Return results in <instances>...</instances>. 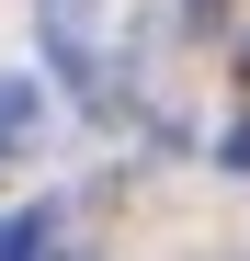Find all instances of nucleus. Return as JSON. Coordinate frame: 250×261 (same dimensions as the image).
<instances>
[{
  "label": "nucleus",
  "mask_w": 250,
  "mask_h": 261,
  "mask_svg": "<svg viewBox=\"0 0 250 261\" xmlns=\"http://www.w3.org/2000/svg\"><path fill=\"white\" fill-rule=\"evenodd\" d=\"M34 34H46V68L68 91L103 102V0H34Z\"/></svg>",
  "instance_id": "f257e3e1"
},
{
  "label": "nucleus",
  "mask_w": 250,
  "mask_h": 261,
  "mask_svg": "<svg viewBox=\"0 0 250 261\" xmlns=\"http://www.w3.org/2000/svg\"><path fill=\"white\" fill-rule=\"evenodd\" d=\"M34 125H46V91L34 80H0V148H23Z\"/></svg>",
  "instance_id": "7ed1b4c3"
},
{
  "label": "nucleus",
  "mask_w": 250,
  "mask_h": 261,
  "mask_svg": "<svg viewBox=\"0 0 250 261\" xmlns=\"http://www.w3.org/2000/svg\"><path fill=\"white\" fill-rule=\"evenodd\" d=\"M0 261H68L57 250V204H23L12 227H0Z\"/></svg>",
  "instance_id": "f03ea898"
},
{
  "label": "nucleus",
  "mask_w": 250,
  "mask_h": 261,
  "mask_svg": "<svg viewBox=\"0 0 250 261\" xmlns=\"http://www.w3.org/2000/svg\"><path fill=\"white\" fill-rule=\"evenodd\" d=\"M216 159H228V170H250V125H228V137H216Z\"/></svg>",
  "instance_id": "20e7f679"
}]
</instances>
